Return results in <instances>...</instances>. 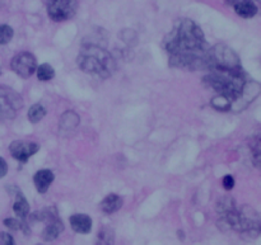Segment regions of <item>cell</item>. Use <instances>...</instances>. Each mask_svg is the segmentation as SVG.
Here are the masks:
<instances>
[{"label": "cell", "mask_w": 261, "mask_h": 245, "mask_svg": "<svg viewBox=\"0 0 261 245\" xmlns=\"http://www.w3.org/2000/svg\"><path fill=\"white\" fill-rule=\"evenodd\" d=\"M46 116V109L42 104H33L28 111V119L32 124H37L40 122L44 117Z\"/></svg>", "instance_id": "cell-18"}, {"label": "cell", "mask_w": 261, "mask_h": 245, "mask_svg": "<svg viewBox=\"0 0 261 245\" xmlns=\"http://www.w3.org/2000/svg\"><path fill=\"white\" fill-rule=\"evenodd\" d=\"M11 68L18 77L27 79L36 73L37 61L32 53L21 52L12 58Z\"/></svg>", "instance_id": "cell-6"}, {"label": "cell", "mask_w": 261, "mask_h": 245, "mask_svg": "<svg viewBox=\"0 0 261 245\" xmlns=\"http://www.w3.org/2000/svg\"><path fill=\"white\" fill-rule=\"evenodd\" d=\"M4 225H6L8 229L17 231V230H21L23 227V222H21L17 219H6L4 220Z\"/></svg>", "instance_id": "cell-21"}, {"label": "cell", "mask_w": 261, "mask_h": 245, "mask_svg": "<svg viewBox=\"0 0 261 245\" xmlns=\"http://www.w3.org/2000/svg\"><path fill=\"white\" fill-rule=\"evenodd\" d=\"M222 185H223V188H225V190L230 191L235 187V179H233L232 175L228 174V175H225V178L222 179Z\"/></svg>", "instance_id": "cell-22"}, {"label": "cell", "mask_w": 261, "mask_h": 245, "mask_svg": "<svg viewBox=\"0 0 261 245\" xmlns=\"http://www.w3.org/2000/svg\"><path fill=\"white\" fill-rule=\"evenodd\" d=\"M79 4L77 0H49L48 14L53 21L64 22L77 14Z\"/></svg>", "instance_id": "cell-4"}, {"label": "cell", "mask_w": 261, "mask_h": 245, "mask_svg": "<svg viewBox=\"0 0 261 245\" xmlns=\"http://www.w3.org/2000/svg\"><path fill=\"white\" fill-rule=\"evenodd\" d=\"M261 93V85L256 82H248L245 83L243 85V89L241 92L240 97L236 100H233L232 103L235 104H241V109L245 108L248 106V103H251L252 100H255L258 97V94Z\"/></svg>", "instance_id": "cell-8"}, {"label": "cell", "mask_w": 261, "mask_h": 245, "mask_svg": "<svg viewBox=\"0 0 261 245\" xmlns=\"http://www.w3.org/2000/svg\"><path fill=\"white\" fill-rule=\"evenodd\" d=\"M8 173V165H7V161L3 158H0V179L4 178Z\"/></svg>", "instance_id": "cell-24"}, {"label": "cell", "mask_w": 261, "mask_h": 245, "mask_svg": "<svg viewBox=\"0 0 261 245\" xmlns=\"http://www.w3.org/2000/svg\"><path fill=\"white\" fill-rule=\"evenodd\" d=\"M169 64L179 68L210 69L209 51L200 27L190 19H184L164 41Z\"/></svg>", "instance_id": "cell-1"}, {"label": "cell", "mask_w": 261, "mask_h": 245, "mask_svg": "<svg viewBox=\"0 0 261 245\" xmlns=\"http://www.w3.org/2000/svg\"><path fill=\"white\" fill-rule=\"evenodd\" d=\"M236 207H235V200L231 197H222L221 200L216 202V211L221 216L223 215H227L230 212L235 211Z\"/></svg>", "instance_id": "cell-15"}, {"label": "cell", "mask_w": 261, "mask_h": 245, "mask_svg": "<svg viewBox=\"0 0 261 245\" xmlns=\"http://www.w3.org/2000/svg\"><path fill=\"white\" fill-rule=\"evenodd\" d=\"M13 28L8 24H0V45H7L13 38Z\"/></svg>", "instance_id": "cell-20"}, {"label": "cell", "mask_w": 261, "mask_h": 245, "mask_svg": "<svg viewBox=\"0 0 261 245\" xmlns=\"http://www.w3.org/2000/svg\"><path fill=\"white\" fill-rule=\"evenodd\" d=\"M33 182L38 192L45 193L51 186V183L54 182V173L51 170H49V169L38 170L34 174Z\"/></svg>", "instance_id": "cell-11"}, {"label": "cell", "mask_w": 261, "mask_h": 245, "mask_svg": "<svg viewBox=\"0 0 261 245\" xmlns=\"http://www.w3.org/2000/svg\"><path fill=\"white\" fill-rule=\"evenodd\" d=\"M0 73H2V72H0Z\"/></svg>", "instance_id": "cell-25"}, {"label": "cell", "mask_w": 261, "mask_h": 245, "mask_svg": "<svg viewBox=\"0 0 261 245\" xmlns=\"http://www.w3.org/2000/svg\"><path fill=\"white\" fill-rule=\"evenodd\" d=\"M40 150V145L36 143H26V141H13L9 146L12 156L21 163H26L32 155Z\"/></svg>", "instance_id": "cell-7"}, {"label": "cell", "mask_w": 261, "mask_h": 245, "mask_svg": "<svg viewBox=\"0 0 261 245\" xmlns=\"http://www.w3.org/2000/svg\"><path fill=\"white\" fill-rule=\"evenodd\" d=\"M70 226L78 234H88L92 230V219L85 214H75L70 217Z\"/></svg>", "instance_id": "cell-9"}, {"label": "cell", "mask_w": 261, "mask_h": 245, "mask_svg": "<svg viewBox=\"0 0 261 245\" xmlns=\"http://www.w3.org/2000/svg\"><path fill=\"white\" fill-rule=\"evenodd\" d=\"M211 106L218 111H228L232 107V102L226 95L218 94L211 99Z\"/></svg>", "instance_id": "cell-19"}, {"label": "cell", "mask_w": 261, "mask_h": 245, "mask_svg": "<svg viewBox=\"0 0 261 245\" xmlns=\"http://www.w3.org/2000/svg\"><path fill=\"white\" fill-rule=\"evenodd\" d=\"M78 65L83 72L96 74L101 78H108L115 70L112 56L97 45H87L78 57Z\"/></svg>", "instance_id": "cell-2"}, {"label": "cell", "mask_w": 261, "mask_h": 245, "mask_svg": "<svg viewBox=\"0 0 261 245\" xmlns=\"http://www.w3.org/2000/svg\"><path fill=\"white\" fill-rule=\"evenodd\" d=\"M122 198L116 193H110L100 203V207L105 214H115L122 207Z\"/></svg>", "instance_id": "cell-10"}, {"label": "cell", "mask_w": 261, "mask_h": 245, "mask_svg": "<svg viewBox=\"0 0 261 245\" xmlns=\"http://www.w3.org/2000/svg\"><path fill=\"white\" fill-rule=\"evenodd\" d=\"M209 60L211 69H223V70H237L241 69L240 58L235 51L226 45L214 46L209 51Z\"/></svg>", "instance_id": "cell-3"}, {"label": "cell", "mask_w": 261, "mask_h": 245, "mask_svg": "<svg viewBox=\"0 0 261 245\" xmlns=\"http://www.w3.org/2000/svg\"><path fill=\"white\" fill-rule=\"evenodd\" d=\"M0 242L3 245H16L13 236L7 232H0Z\"/></svg>", "instance_id": "cell-23"}, {"label": "cell", "mask_w": 261, "mask_h": 245, "mask_svg": "<svg viewBox=\"0 0 261 245\" xmlns=\"http://www.w3.org/2000/svg\"><path fill=\"white\" fill-rule=\"evenodd\" d=\"M36 74L38 80H41V82H49V80H51L55 77V70L53 69V66L45 63L41 64L40 66H37Z\"/></svg>", "instance_id": "cell-16"}, {"label": "cell", "mask_w": 261, "mask_h": 245, "mask_svg": "<svg viewBox=\"0 0 261 245\" xmlns=\"http://www.w3.org/2000/svg\"><path fill=\"white\" fill-rule=\"evenodd\" d=\"M64 231V224L61 222V220L55 219L53 221L48 222L46 227L42 231V239L45 241H54L55 239H58L59 235Z\"/></svg>", "instance_id": "cell-12"}, {"label": "cell", "mask_w": 261, "mask_h": 245, "mask_svg": "<svg viewBox=\"0 0 261 245\" xmlns=\"http://www.w3.org/2000/svg\"><path fill=\"white\" fill-rule=\"evenodd\" d=\"M235 11L242 18H252L257 14V6L252 0H240L235 4Z\"/></svg>", "instance_id": "cell-13"}, {"label": "cell", "mask_w": 261, "mask_h": 245, "mask_svg": "<svg viewBox=\"0 0 261 245\" xmlns=\"http://www.w3.org/2000/svg\"><path fill=\"white\" fill-rule=\"evenodd\" d=\"M23 107L21 95L12 89H0V114L6 118H13L14 113Z\"/></svg>", "instance_id": "cell-5"}, {"label": "cell", "mask_w": 261, "mask_h": 245, "mask_svg": "<svg viewBox=\"0 0 261 245\" xmlns=\"http://www.w3.org/2000/svg\"><path fill=\"white\" fill-rule=\"evenodd\" d=\"M97 245H115L114 231L108 227H103L97 235Z\"/></svg>", "instance_id": "cell-17"}, {"label": "cell", "mask_w": 261, "mask_h": 245, "mask_svg": "<svg viewBox=\"0 0 261 245\" xmlns=\"http://www.w3.org/2000/svg\"><path fill=\"white\" fill-rule=\"evenodd\" d=\"M13 211L14 214H16L18 217H21V219H26L29 214L28 201L26 200V197H24L19 191H17L16 201H14V205H13Z\"/></svg>", "instance_id": "cell-14"}]
</instances>
